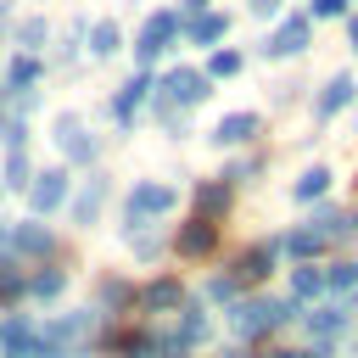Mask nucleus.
Wrapping results in <instances>:
<instances>
[{
    "mask_svg": "<svg viewBox=\"0 0 358 358\" xmlns=\"http://www.w3.org/2000/svg\"><path fill=\"white\" fill-rule=\"evenodd\" d=\"M280 319H285V308H280V302H241V308L229 313L235 336H257V330H274Z\"/></svg>",
    "mask_w": 358,
    "mask_h": 358,
    "instance_id": "nucleus-2",
    "label": "nucleus"
},
{
    "mask_svg": "<svg viewBox=\"0 0 358 358\" xmlns=\"http://www.w3.org/2000/svg\"><path fill=\"white\" fill-rule=\"evenodd\" d=\"M268 263H274V246H268V252L257 246V252H246V257H241V268H235V274H241V280H263V274H268Z\"/></svg>",
    "mask_w": 358,
    "mask_h": 358,
    "instance_id": "nucleus-17",
    "label": "nucleus"
},
{
    "mask_svg": "<svg viewBox=\"0 0 358 358\" xmlns=\"http://www.w3.org/2000/svg\"><path fill=\"white\" fill-rule=\"evenodd\" d=\"M324 185H330V173H324V168H308V173L296 179V196H302V201H308V196H324Z\"/></svg>",
    "mask_w": 358,
    "mask_h": 358,
    "instance_id": "nucleus-20",
    "label": "nucleus"
},
{
    "mask_svg": "<svg viewBox=\"0 0 358 358\" xmlns=\"http://www.w3.org/2000/svg\"><path fill=\"white\" fill-rule=\"evenodd\" d=\"M6 185H11V190L34 185V173H28V151H22V145H11V157H6Z\"/></svg>",
    "mask_w": 358,
    "mask_h": 358,
    "instance_id": "nucleus-16",
    "label": "nucleus"
},
{
    "mask_svg": "<svg viewBox=\"0 0 358 358\" xmlns=\"http://www.w3.org/2000/svg\"><path fill=\"white\" fill-rule=\"evenodd\" d=\"M0 296H22V274L17 268H0Z\"/></svg>",
    "mask_w": 358,
    "mask_h": 358,
    "instance_id": "nucleus-30",
    "label": "nucleus"
},
{
    "mask_svg": "<svg viewBox=\"0 0 358 358\" xmlns=\"http://www.w3.org/2000/svg\"><path fill=\"white\" fill-rule=\"evenodd\" d=\"M341 319H347V308H324V313L308 319V330H313V336H330V330H341Z\"/></svg>",
    "mask_w": 358,
    "mask_h": 358,
    "instance_id": "nucleus-22",
    "label": "nucleus"
},
{
    "mask_svg": "<svg viewBox=\"0 0 358 358\" xmlns=\"http://www.w3.org/2000/svg\"><path fill=\"white\" fill-rule=\"evenodd\" d=\"M324 280H330L336 291H352V285H358V268H352V263H336V268H330Z\"/></svg>",
    "mask_w": 358,
    "mask_h": 358,
    "instance_id": "nucleus-27",
    "label": "nucleus"
},
{
    "mask_svg": "<svg viewBox=\"0 0 358 358\" xmlns=\"http://www.w3.org/2000/svg\"><path fill=\"white\" fill-rule=\"evenodd\" d=\"M179 302V280H157V285H145V308H173Z\"/></svg>",
    "mask_w": 358,
    "mask_h": 358,
    "instance_id": "nucleus-19",
    "label": "nucleus"
},
{
    "mask_svg": "<svg viewBox=\"0 0 358 358\" xmlns=\"http://www.w3.org/2000/svg\"><path fill=\"white\" fill-rule=\"evenodd\" d=\"M207 73H213V78H229V73H241V56H235V50H218V56L207 62Z\"/></svg>",
    "mask_w": 358,
    "mask_h": 358,
    "instance_id": "nucleus-24",
    "label": "nucleus"
},
{
    "mask_svg": "<svg viewBox=\"0 0 358 358\" xmlns=\"http://www.w3.org/2000/svg\"><path fill=\"white\" fill-rule=\"evenodd\" d=\"M34 291H39V296H56V291H62V274H56V268H50V274H39V280H34Z\"/></svg>",
    "mask_w": 358,
    "mask_h": 358,
    "instance_id": "nucleus-31",
    "label": "nucleus"
},
{
    "mask_svg": "<svg viewBox=\"0 0 358 358\" xmlns=\"http://www.w3.org/2000/svg\"><path fill=\"white\" fill-rule=\"evenodd\" d=\"M252 134H257V112H229V117L213 129V140H218V145H246Z\"/></svg>",
    "mask_w": 358,
    "mask_h": 358,
    "instance_id": "nucleus-7",
    "label": "nucleus"
},
{
    "mask_svg": "<svg viewBox=\"0 0 358 358\" xmlns=\"http://www.w3.org/2000/svg\"><path fill=\"white\" fill-rule=\"evenodd\" d=\"M56 145H62L67 162H90V157H95V140L84 134L78 117H56Z\"/></svg>",
    "mask_w": 358,
    "mask_h": 358,
    "instance_id": "nucleus-3",
    "label": "nucleus"
},
{
    "mask_svg": "<svg viewBox=\"0 0 358 358\" xmlns=\"http://www.w3.org/2000/svg\"><path fill=\"white\" fill-rule=\"evenodd\" d=\"M28 201H34V213H56L62 201H67V173H34V185H28Z\"/></svg>",
    "mask_w": 358,
    "mask_h": 358,
    "instance_id": "nucleus-4",
    "label": "nucleus"
},
{
    "mask_svg": "<svg viewBox=\"0 0 358 358\" xmlns=\"http://www.w3.org/2000/svg\"><path fill=\"white\" fill-rule=\"evenodd\" d=\"M101 196H106V185H101V179H90V185L78 190V201H73V224H95V213H101Z\"/></svg>",
    "mask_w": 358,
    "mask_h": 358,
    "instance_id": "nucleus-12",
    "label": "nucleus"
},
{
    "mask_svg": "<svg viewBox=\"0 0 358 358\" xmlns=\"http://www.w3.org/2000/svg\"><path fill=\"white\" fill-rule=\"evenodd\" d=\"M224 34H229V17H218V11H207V17L190 22V39H196V45H213V39H224Z\"/></svg>",
    "mask_w": 358,
    "mask_h": 358,
    "instance_id": "nucleus-13",
    "label": "nucleus"
},
{
    "mask_svg": "<svg viewBox=\"0 0 358 358\" xmlns=\"http://www.w3.org/2000/svg\"><path fill=\"white\" fill-rule=\"evenodd\" d=\"M0 341H6V358H28V352H34V330H28L22 319H6V324H0Z\"/></svg>",
    "mask_w": 358,
    "mask_h": 358,
    "instance_id": "nucleus-11",
    "label": "nucleus"
},
{
    "mask_svg": "<svg viewBox=\"0 0 358 358\" xmlns=\"http://www.w3.org/2000/svg\"><path fill=\"white\" fill-rule=\"evenodd\" d=\"M173 207V190L168 185H134V196H129V224H140V218H151V213H168Z\"/></svg>",
    "mask_w": 358,
    "mask_h": 358,
    "instance_id": "nucleus-5",
    "label": "nucleus"
},
{
    "mask_svg": "<svg viewBox=\"0 0 358 358\" xmlns=\"http://www.w3.org/2000/svg\"><path fill=\"white\" fill-rule=\"evenodd\" d=\"M34 78H39V67H34L28 56H17V62H11V84L22 90V84H34Z\"/></svg>",
    "mask_w": 358,
    "mask_h": 358,
    "instance_id": "nucleus-28",
    "label": "nucleus"
},
{
    "mask_svg": "<svg viewBox=\"0 0 358 358\" xmlns=\"http://www.w3.org/2000/svg\"><path fill=\"white\" fill-rule=\"evenodd\" d=\"M285 246H291V252H296V257H313V252H319V246H324V235H319V229H296V235H291V241H285Z\"/></svg>",
    "mask_w": 358,
    "mask_h": 358,
    "instance_id": "nucleus-21",
    "label": "nucleus"
},
{
    "mask_svg": "<svg viewBox=\"0 0 358 358\" xmlns=\"http://www.w3.org/2000/svg\"><path fill=\"white\" fill-rule=\"evenodd\" d=\"M302 45H308V17H291V22H285V28H280L263 50H268V56H296Z\"/></svg>",
    "mask_w": 358,
    "mask_h": 358,
    "instance_id": "nucleus-8",
    "label": "nucleus"
},
{
    "mask_svg": "<svg viewBox=\"0 0 358 358\" xmlns=\"http://www.w3.org/2000/svg\"><path fill=\"white\" fill-rule=\"evenodd\" d=\"M201 336H207V313L190 308V313H185V330H179V347H190V341H201Z\"/></svg>",
    "mask_w": 358,
    "mask_h": 358,
    "instance_id": "nucleus-23",
    "label": "nucleus"
},
{
    "mask_svg": "<svg viewBox=\"0 0 358 358\" xmlns=\"http://www.w3.org/2000/svg\"><path fill=\"white\" fill-rule=\"evenodd\" d=\"M213 241H218V229H213L207 218H196V224H185V229H179V252H185V257H207V252H213Z\"/></svg>",
    "mask_w": 358,
    "mask_h": 358,
    "instance_id": "nucleus-9",
    "label": "nucleus"
},
{
    "mask_svg": "<svg viewBox=\"0 0 358 358\" xmlns=\"http://www.w3.org/2000/svg\"><path fill=\"white\" fill-rule=\"evenodd\" d=\"M145 90H151V84H145V78H129V84H123V90H117V101H112V112H117V117H129V112H134V106H140V101H145Z\"/></svg>",
    "mask_w": 358,
    "mask_h": 358,
    "instance_id": "nucleus-15",
    "label": "nucleus"
},
{
    "mask_svg": "<svg viewBox=\"0 0 358 358\" xmlns=\"http://www.w3.org/2000/svg\"><path fill=\"white\" fill-rule=\"evenodd\" d=\"M6 241H11L17 252H28V257H45V252L56 246V241H50V229H39V224H22V229H11Z\"/></svg>",
    "mask_w": 358,
    "mask_h": 358,
    "instance_id": "nucleus-10",
    "label": "nucleus"
},
{
    "mask_svg": "<svg viewBox=\"0 0 358 358\" xmlns=\"http://www.w3.org/2000/svg\"><path fill=\"white\" fill-rule=\"evenodd\" d=\"M39 39H45V22H39V17H28V22L17 28V45H22V50H34Z\"/></svg>",
    "mask_w": 358,
    "mask_h": 358,
    "instance_id": "nucleus-26",
    "label": "nucleus"
},
{
    "mask_svg": "<svg viewBox=\"0 0 358 358\" xmlns=\"http://www.w3.org/2000/svg\"><path fill=\"white\" fill-rule=\"evenodd\" d=\"M352 50H358V17H352Z\"/></svg>",
    "mask_w": 358,
    "mask_h": 358,
    "instance_id": "nucleus-35",
    "label": "nucleus"
},
{
    "mask_svg": "<svg viewBox=\"0 0 358 358\" xmlns=\"http://www.w3.org/2000/svg\"><path fill=\"white\" fill-rule=\"evenodd\" d=\"M229 207V190L224 185H201V213H224Z\"/></svg>",
    "mask_w": 358,
    "mask_h": 358,
    "instance_id": "nucleus-25",
    "label": "nucleus"
},
{
    "mask_svg": "<svg viewBox=\"0 0 358 358\" xmlns=\"http://www.w3.org/2000/svg\"><path fill=\"white\" fill-rule=\"evenodd\" d=\"M117 39H123V34H117V22H95L90 50H95V56H112V50H117Z\"/></svg>",
    "mask_w": 358,
    "mask_h": 358,
    "instance_id": "nucleus-18",
    "label": "nucleus"
},
{
    "mask_svg": "<svg viewBox=\"0 0 358 358\" xmlns=\"http://www.w3.org/2000/svg\"><path fill=\"white\" fill-rule=\"evenodd\" d=\"M347 101H352V78H330V84H324V95H319V117L341 112Z\"/></svg>",
    "mask_w": 358,
    "mask_h": 358,
    "instance_id": "nucleus-14",
    "label": "nucleus"
},
{
    "mask_svg": "<svg viewBox=\"0 0 358 358\" xmlns=\"http://www.w3.org/2000/svg\"><path fill=\"white\" fill-rule=\"evenodd\" d=\"M162 90H168V101H179V106H196V101L207 95V78H201V73H190V67H173V73L162 78Z\"/></svg>",
    "mask_w": 358,
    "mask_h": 358,
    "instance_id": "nucleus-6",
    "label": "nucleus"
},
{
    "mask_svg": "<svg viewBox=\"0 0 358 358\" xmlns=\"http://www.w3.org/2000/svg\"><path fill=\"white\" fill-rule=\"evenodd\" d=\"M173 34H179V17H173V11H157V17L140 28V45H134V50H140V62H157V56L173 45Z\"/></svg>",
    "mask_w": 358,
    "mask_h": 358,
    "instance_id": "nucleus-1",
    "label": "nucleus"
},
{
    "mask_svg": "<svg viewBox=\"0 0 358 358\" xmlns=\"http://www.w3.org/2000/svg\"><path fill=\"white\" fill-rule=\"evenodd\" d=\"M347 0H313V17H341Z\"/></svg>",
    "mask_w": 358,
    "mask_h": 358,
    "instance_id": "nucleus-32",
    "label": "nucleus"
},
{
    "mask_svg": "<svg viewBox=\"0 0 358 358\" xmlns=\"http://www.w3.org/2000/svg\"><path fill=\"white\" fill-rule=\"evenodd\" d=\"M319 285H324V274H319V268H296V296H313Z\"/></svg>",
    "mask_w": 358,
    "mask_h": 358,
    "instance_id": "nucleus-29",
    "label": "nucleus"
},
{
    "mask_svg": "<svg viewBox=\"0 0 358 358\" xmlns=\"http://www.w3.org/2000/svg\"><path fill=\"white\" fill-rule=\"evenodd\" d=\"M129 358H151V347H145V341H134V347H129Z\"/></svg>",
    "mask_w": 358,
    "mask_h": 358,
    "instance_id": "nucleus-34",
    "label": "nucleus"
},
{
    "mask_svg": "<svg viewBox=\"0 0 358 358\" xmlns=\"http://www.w3.org/2000/svg\"><path fill=\"white\" fill-rule=\"evenodd\" d=\"M252 11H263V17H268V11H280V0H252Z\"/></svg>",
    "mask_w": 358,
    "mask_h": 358,
    "instance_id": "nucleus-33",
    "label": "nucleus"
}]
</instances>
